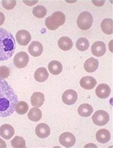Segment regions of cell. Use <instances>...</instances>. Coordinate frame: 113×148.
Returning a JSON list of instances; mask_svg holds the SVG:
<instances>
[{"label":"cell","mask_w":113,"mask_h":148,"mask_svg":"<svg viewBox=\"0 0 113 148\" xmlns=\"http://www.w3.org/2000/svg\"><path fill=\"white\" fill-rule=\"evenodd\" d=\"M14 134V129L13 127L8 124H5L0 127V136L5 140L12 138Z\"/></svg>","instance_id":"14"},{"label":"cell","mask_w":113,"mask_h":148,"mask_svg":"<svg viewBox=\"0 0 113 148\" xmlns=\"http://www.w3.org/2000/svg\"><path fill=\"white\" fill-rule=\"evenodd\" d=\"M49 77V73L45 67H40L35 72L34 79L38 82H43L46 81Z\"/></svg>","instance_id":"19"},{"label":"cell","mask_w":113,"mask_h":148,"mask_svg":"<svg viewBox=\"0 0 113 148\" xmlns=\"http://www.w3.org/2000/svg\"><path fill=\"white\" fill-rule=\"evenodd\" d=\"M101 27L103 32L105 34L110 35L113 34V20L105 18L101 23Z\"/></svg>","instance_id":"23"},{"label":"cell","mask_w":113,"mask_h":148,"mask_svg":"<svg viewBox=\"0 0 113 148\" xmlns=\"http://www.w3.org/2000/svg\"><path fill=\"white\" fill-rule=\"evenodd\" d=\"M59 48L63 51H68L72 48L73 43L72 40L67 36H63L60 38L58 41Z\"/></svg>","instance_id":"20"},{"label":"cell","mask_w":113,"mask_h":148,"mask_svg":"<svg viewBox=\"0 0 113 148\" xmlns=\"http://www.w3.org/2000/svg\"><path fill=\"white\" fill-rule=\"evenodd\" d=\"M0 148H6L5 142L0 138Z\"/></svg>","instance_id":"32"},{"label":"cell","mask_w":113,"mask_h":148,"mask_svg":"<svg viewBox=\"0 0 113 148\" xmlns=\"http://www.w3.org/2000/svg\"><path fill=\"white\" fill-rule=\"evenodd\" d=\"M49 71L53 75H57L61 73L63 70V66L61 63L57 60L51 61L48 65Z\"/></svg>","instance_id":"21"},{"label":"cell","mask_w":113,"mask_h":148,"mask_svg":"<svg viewBox=\"0 0 113 148\" xmlns=\"http://www.w3.org/2000/svg\"><path fill=\"white\" fill-rule=\"evenodd\" d=\"M92 121L97 126H103L109 122V116L105 110H97L92 116Z\"/></svg>","instance_id":"5"},{"label":"cell","mask_w":113,"mask_h":148,"mask_svg":"<svg viewBox=\"0 0 113 148\" xmlns=\"http://www.w3.org/2000/svg\"><path fill=\"white\" fill-rule=\"evenodd\" d=\"M11 145L14 148H25L26 143L23 138L19 136H15L11 142Z\"/></svg>","instance_id":"28"},{"label":"cell","mask_w":113,"mask_h":148,"mask_svg":"<svg viewBox=\"0 0 113 148\" xmlns=\"http://www.w3.org/2000/svg\"><path fill=\"white\" fill-rule=\"evenodd\" d=\"M99 66V62L97 59L91 58L86 61L84 64V69L88 73H93L95 71Z\"/></svg>","instance_id":"17"},{"label":"cell","mask_w":113,"mask_h":148,"mask_svg":"<svg viewBox=\"0 0 113 148\" xmlns=\"http://www.w3.org/2000/svg\"><path fill=\"white\" fill-rule=\"evenodd\" d=\"M18 97L11 86L3 79H0V117L12 115L18 102Z\"/></svg>","instance_id":"1"},{"label":"cell","mask_w":113,"mask_h":148,"mask_svg":"<svg viewBox=\"0 0 113 148\" xmlns=\"http://www.w3.org/2000/svg\"><path fill=\"white\" fill-rule=\"evenodd\" d=\"M16 40L20 45L26 46L31 40V36L27 31L21 30L17 32Z\"/></svg>","instance_id":"9"},{"label":"cell","mask_w":113,"mask_h":148,"mask_svg":"<svg viewBox=\"0 0 113 148\" xmlns=\"http://www.w3.org/2000/svg\"><path fill=\"white\" fill-rule=\"evenodd\" d=\"M95 78L91 76H86L82 78L80 81V85L82 88L86 90L93 89L97 85Z\"/></svg>","instance_id":"15"},{"label":"cell","mask_w":113,"mask_h":148,"mask_svg":"<svg viewBox=\"0 0 113 148\" xmlns=\"http://www.w3.org/2000/svg\"><path fill=\"white\" fill-rule=\"evenodd\" d=\"M16 43L12 34L6 29L0 28V61H6L14 55Z\"/></svg>","instance_id":"2"},{"label":"cell","mask_w":113,"mask_h":148,"mask_svg":"<svg viewBox=\"0 0 113 148\" xmlns=\"http://www.w3.org/2000/svg\"><path fill=\"white\" fill-rule=\"evenodd\" d=\"M95 1V3L94 4H95V5L97 6H102L104 4L105 1H100V2H98V1Z\"/></svg>","instance_id":"33"},{"label":"cell","mask_w":113,"mask_h":148,"mask_svg":"<svg viewBox=\"0 0 113 148\" xmlns=\"http://www.w3.org/2000/svg\"><path fill=\"white\" fill-rule=\"evenodd\" d=\"M28 105L25 102H18L15 106V111L19 115H25L28 111Z\"/></svg>","instance_id":"26"},{"label":"cell","mask_w":113,"mask_h":148,"mask_svg":"<svg viewBox=\"0 0 113 148\" xmlns=\"http://www.w3.org/2000/svg\"><path fill=\"white\" fill-rule=\"evenodd\" d=\"M96 138L99 143L105 144L110 140V133L106 129H101L97 132Z\"/></svg>","instance_id":"18"},{"label":"cell","mask_w":113,"mask_h":148,"mask_svg":"<svg viewBox=\"0 0 113 148\" xmlns=\"http://www.w3.org/2000/svg\"><path fill=\"white\" fill-rule=\"evenodd\" d=\"M29 57L25 52H20L15 55L14 59V64L19 69H22L26 66L28 63Z\"/></svg>","instance_id":"6"},{"label":"cell","mask_w":113,"mask_h":148,"mask_svg":"<svg viewBox=\"0 0 113 148\" xmlns=\"http://www.w3.org/2000/svg\"><path fill=\"white\" fill-rule=\"evenodd\" d=\"M28 51L32 56L38 57L42 53L43 46L38 41H33L28 47Z\"/></svg>","instance_id":"13"},{"label":"cell","mask_w":113,"mask_h":148,"mask_svg":"<svg viewBox=\"0 0 113 148\" xmlns=\"http://www.w3.org/2000/svg\"><path fill=\"white\" fill-rule=\"evenodd\" d=\"M16 4L15 1H2L3 6L6 10H12L14 8Z\"/></svg>","instance_id":"29"},{"label":"cell","mask_w":113,"mask_h":148,"mask_svg":"<svg viewBox=\"0 0 113 148\" xmlns=\"http://www.w3.org/2000/svg\"><path fill=\"white\" fill-rule=\"evenodd\" d=\"M60 144L66 148H70L75 144L76 139L72 133L64 132L59 137Z\"/></svg>","instance_id":"7"},{"label":"cell","mask_w":113,"mask_h":148,"mask_svg":"<svg viewBox=\"0 0 113 148\" xmlns=\"http://www.w3.org/2000/svg\"><path fill=\"white\" fill-rule=\"evenodd\" d=\"M91 51L95 56L100 57L106 52V46L103 42H95L92 46Z\"/></svg>","instance_id":"10"},{"label":"cell","mask_w":113,"mask_h":148,"mask_svg":"<svg viewBox=\"0 0 113 148\" xmlns=\"http://www.w3.org/2000/svg\"><path fill=\"white\" fill-rule=\"evenodd\" d=\"M66 15L61 12H55L45 19V25L50 30H55L66 22Z\"/></svg>","instance_id":"3"},{"label":"cell","mask_w":113,"mask_h":148,"mask_svg":"<svg viewBox=\"0 0 113 148\" xmlns=\"http://www.w3.org/2000/svg\"><path fill=\"white\" fill-rule=\"evenodd\" d=\"M42 112L41 110L38 108H34L30 110L28 114V118L30 121L37 122L42 119Z\"/></svg>","instance_id":"24"},{"label":"cell","mask_w":113,"mask_h":148,"mask_svg":"<svg viewBox=\"0 0 113 148\" xmlns=\"http://www.w3.org/2000/svg\"><path fill=\"white\" fill-rule=\"evenodd\" d=\"M76 48L80 51H85L88 49L89 47V42L86 38H80L76 42Z\"/></svg>","instance_id":"27"},{"label":"cell","mask_w":113,"mask_h":148,"mask_svg":"<svg viewBox=\"0 0 113 148\" xmlns=\"http://www.w3.org/2000/svg\"><path fill=\"white\" fill-rule=\"evenodd\" d=\"M45 100L44 94L39 92H34L31 98V102L32 106L40 108L44 104Z\"/></svg>","instance_id":"16"},{"label":"cell","mask_w":113,"mask_h":148,"mask_svg":"<svg viewBox=\"0 0 113 148\" xmlns=\"http://www.w3.org/2000/svg\"><path fill=\"white\" fill-rule=\"evenodd\" d=\"M10 69L8 67L6 66H0V78L4 79L8 78L9 76Z\"/></svg>","instance_id":"30"},{"label":"cell","mask_w":113,"mask_h":148,"mask_svg":"<svg viewBox=\"0 0 113 148\" xmlns=\"http://www.w3.org/2000/svg\"><path fill=\"white\" fill-rule=\"evenodd\" d=\"M33 14L37 18H44L47 15V10L44 6L40 5L33 8Z\"/></svg>","instance_id":"25"},{"label":"cell","mask_w":113,"mask_h":148,"mask_svg":"<svg viewBox=\"0 0 113 148\" xmlns=\"http://www.w3.org/2000/svg\"><path fill=\"white\" fill-rule=\"evenodd\" d=\"M111 91L110 88L108 85L105 84H100L95 89L96 95L101 99L108 98L110 94Z\"/></svg>","instance_id":"12"},{"label":"cell","mask_w":113,"mask_h":148,"mask_svg":"<svg viewBox=\"0 0 113 148\" xmlns=\"http://www.w3.org/2000/svg\"><path fill=\"white\" fill-rule=\"evenodd\" d=\"M93 18L91 14L88 12L81 13L77 20L78 26L83 30H87L91 28L93 23Z\"/></svg>","instance_id":"4"},{"label":"cell","mask_w":113,"mask_h":148,"mask_svg":"<svg viewBox=\"0 0 113 148\" xmlns=\"http://www.w3.org/2000/svg\"><path fill=\"white\" fill-rule=\"evenodd\" d=\"M77 94L73 89L67 90L62 95L63 102L67 105L74 104L77 100Z\"/></svg>","instance_id":"8"},{"label":"cell","mask_w":113,"mask_h":148,"mask_svg":"<svg viewBox=\"0 0 113 148\" xmlns=\"http://www.w3.org/2000/svg\"><path fill=\"white\" fill-rule=\"evenodd\" d=\"M5 21V16L3 12H0V26L3 25Z\"/></svg>","instance_id":"31"},{"label":"cell","mask_w":113,"mask_h":148,"mask_svg":"<svg viewBox=\"0 0 113 148\" xmlns=\"http://www.w3.org/2000/svg\"><path fill=\"white\" fill-rule=\"evenodd\" d=\"M93 107L88 104H83L78 108V114L82 117L90 116L93 113Z\"/></svg>","instance_id":"22"},{"label":"cell","mask_w":113,"mask_h":148,"mask_svg":"<svg viewBox=\"0 0 113 148\" xmlns=\"http://www.w3.org/2000/svg\"><path fill=\"white\" fill-rule=\"evenodd\" d=\"M35 132L38 137L45 138L49 137L50 134L51 130L48 125L42 123L37 125L35 130Z\"/></svg>","instance_id":"11"}]
</instances>
